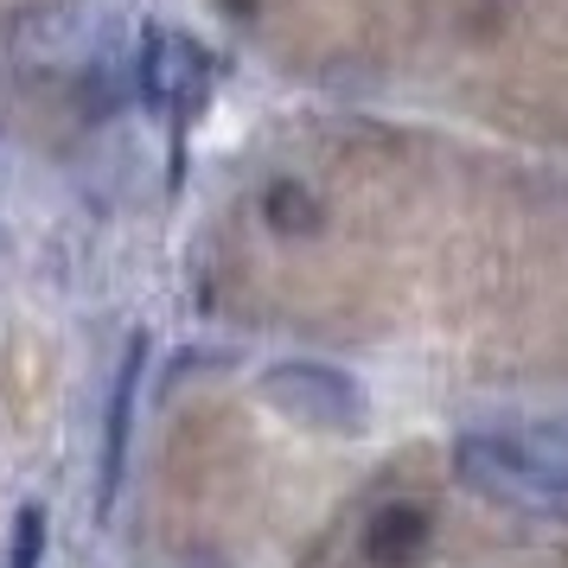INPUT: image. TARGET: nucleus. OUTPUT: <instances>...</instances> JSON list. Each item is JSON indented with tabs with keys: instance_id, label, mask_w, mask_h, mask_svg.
<instances>
[{
	"instance_id": "1",
	"label": "nucleus",
	"mask_w": 568,
	"mask_h": 568,
	"mask_svg": "<svg viewBox=\"0 0 568 568\" xmlns=\"http://www.w3.org/2000/svg\"><path fill=\"white\" fill-rule=\"evenodd\" d=\"M454 466L491 505L537 517H568V435L549 428H511V435H466Z\"/></svg>"
},
{
	"instance_id": "2",
	"label": "nucleus",
	"mask_w": 568,
	"mask_h": 568,
	"mask_svg": "<svg viewBox=\"0 0 568 568\" xmlns=\"http://www.w3.org/2000/svg\"><path fill=\"white\" fill-rule=\"evenodd\" d=\"M262 389H268L275 409H287L294 422H320V428H352L364 415L358 389L345 384L333 364H275Z\"/></svg>"
},
{
	"instance_id": "3",
	"label": "nucleus",
	"mask_w": 568,
	"mask_h": 568,
	"mask_svg": "<svg viewBox=\"0 0 568 568\" xmlns=\"http://www.w3.org/2000/svg\"><path fill=\"white\" fill-rule=\"evenodd\" d=\"M141 371H148V338H129V352L115 364V389H109L103 415V511L122 491V466H129V435H134V403H141Z\"/></svg>"
},
{
	"instance_id": "4",
	"label": "nucleus",
	"mask_w": 568,
	"mask_h": 568,
	"mask_svg": "<svg viewBox=\"0 0 568 568\" xmlns=\"http://www.w3.org/2000/svg\"><path fill=\"white\" fill-rule=\"evenodd\" d=\"M45 562V511L27 505L13 517V549H7V568H39Z\"/></svg>"
}]
</instances>
